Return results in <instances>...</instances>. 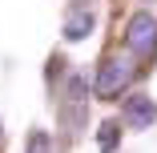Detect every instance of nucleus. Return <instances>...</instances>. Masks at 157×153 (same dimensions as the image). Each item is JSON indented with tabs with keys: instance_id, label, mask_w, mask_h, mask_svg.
I'll return each instance as SVG.
<instances>
[{
	"instance_id": "6",
	"label": "nucleus",
	"mask_w": 157,
	"mask_h": 153,
	"mask_svg": "<svg viewBox=\"0 0 157 153\" xmlns=\"http://www.w3.org/2000/svg\"><path fill=\"white\" fill-rule=\"evenodd\" d=\"M48 133L44 129H33V133H28V145H24V153H48Z\"/></svg>"
},
{
	"instance_id": "1",
	"label": "nucleus",
	"mask_w": 157,
	"mask_h": 153,
	"mask_svg": "<svg viewBox=\"0 0 157 153\" xmlns=\"http://www.w3.org/2000/svg\"><path fill=\"white\" fill-rule=\"evenodd\" d=\"M133 77H137V69H133V60H121V56H109L105 65H101V73H97V81H93V93H97L101 101H113V97H121L125 89L133 85Z\"/></svg>"
},
{
	"instance_id": "5",
	"label": "nucleus",
	"mask_w": 157,
	"mask_h": 153,
	"mask_svg": "<svg viewBox=\"0 0 157 153\" xmlns=\"http://www.w3.org/2000/svg\"><path fill=\"white\" fill-rule=\"evenodd\" d=\"M117 141H121V125H117V121H105V125L97 129V149L101 153H113Z\"/></svg>"
},
{
	"instance_id": "4",
	"label": "nucleus",
	"mask_w": 157,
	"mask_h": 153,
	"mask_svg": "<svg viewBox=\"0 0 157 153\" xmlns=\"http://www.w3.org/2000/svg\"><path fill=\"white\" fill-rule=\"evenodd\" d=\"M93 24H97V20H93V12H89V8H73V12L65 16V40H69V44L85 40V36L93 33Z\"/></svg>"
},
{
	"instance_id": "3",
	"label": "nucleus",
	"mask_w": 157,
	"mask_h": 153,
	"mask_svg": "<svg viewBox=\"0 0 157 153\" xmlns=\"http://www.w3.org/2000/svg\"><path fill=\"white\" fill-rule=\"evenodd\" d=\"M121 113H125V121H129V129H153V121H157V105L145 93H133Z\"/></svg>"
},
{
	"instance_id": "2",
	"label": "nucleus",
	"mask_w": 157,
	"mask_h": 153,
	"mask_svg": "<svg viewBox=\"0 0 157 153\" xmlns=\"http://www.w3.org/2000/svg\"><path fill=\"white\" fill-rule=\"evenodd\" d=\"M125 48L133 56H141V60L157 56V16L153 12H133L129 16V24H125Z\"/></svg>"
}]
</instances>
